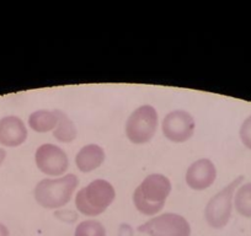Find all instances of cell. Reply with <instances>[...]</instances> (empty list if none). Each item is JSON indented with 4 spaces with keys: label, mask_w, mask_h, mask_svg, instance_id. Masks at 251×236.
I'll list each match as a JSON object with an SVG mask.
<instances>
[{
    "label": "cell",
    "mask_w": 251,
    "mask_h": 236,
    "mask_svg": "<svg viewBox=\"0 0 251 236\" xmlns=\"http://www.w3.org/2000/svg\"><path fill=\"white\" fill-rule=\"evenodd\" d=\"M171 182L163 173H151L134 189L133 204L137 211L147 216H155L164 208L170 194Z\"/></svg>",
    "instance_id": "cell-1"
},
{
    "label": "cell",
    "mask_w": 251,
    "mask_h": 236,
    "mask_svg": "<svg viewBox=\"0 0 251 236\" xmlns=\"http://www.w3.org/2000/svg\"><path fill=\"white\" fill-rule=\"evenodd\" d=\"M78 176L67 173L55 179H45L38 182L33 191L36 202L46 209H60L71 202L76 187Z\"/></svg>",
    "instance_id": "cell-2"
},
{
    "label": "cell",
    "mask_w": 251,
    "mask_h": 236,
    "mask_svg": "<svg viewBox=\"0 0 251 236\" xmlns=\"http://www.w3.org/2000/svg\"><path fill=\"white\" fill-rule=\"evenodd\" d=\"M116 191L106 180H94L76 192L75 207L86 216H98L113 203Z\"/></svg>",
    "instance_id": "cell-3"
},
{
    "label": "cell",
    "mask_w": 251,
    "mask_h": 236,
    "mask_svg": "<svg viewBox=\"0 0 251 236\" xmlns=\"http://www.w3.org/2000/svg\"><path fill=\"white\" fill-rule=\"evenodd\" d=\"M243 181L244 176H238L209 199L204 208V219L211 228L223 229L229 223L233 211L234 194Z\"/></svg>",
    "instance_id": "cell-4"
},
{
    "label": "cell",
    "mask_w": 251,
    "mask_h": 236,
    "mask_svg": "<svg viewBox=\"0 0 251 236\" xmlns=\"http://www.w3.org/2000/svg\"><path fill=\"white\" fill-rule=\"evenodd\" d=\"M158 112L151 105H142L126 122V136L131 143L142 145L153 139L158 129Z\"/></svg>",
    "instance_id": "cell-5"
},
{
    "label": "cell",
    "mask_w": 251,
    "mask_h": 236,
    "mask_svg": "<svg viewBox=\"0 0 251 236\" xmlns=\"http://www.w3.org/2000/svg\"><path fill=\"white\" fill-rule=\"evenodd\" d=\"M138 231L149 236H191V225L185 216L169 212L149 219Z\"/></svg>",
    "instance_id": "cell-6"
},
{
    "label": "cell",
    "mask_w": 251,
    "mask_h": 236,
    "mask_svg": "<svg viewBox=\"0 0 251 236\" xmlns=\"http://www.w3.org/2000/svg\"><path fill=\"white\" fill-rule=\"evenodd\" d=\"M196 128V122L191 113L183 110L169 112L161 122V132L173 143H185L191 139Z\"/></svg>",
    "instance_id": "cell-7"
},
{
    "label": "cell",
    "mask_w": 251,
    "mask_h": 236,
    "mask_svg": "<svg viewBox=\"0 0 251 236\" xmlns=\"http://www.w3.org/2000/svg\"><path fill=\"white\" fill-rule=\"evenodd\" d=\"M35 163L41 172L52 177L64 176L69 167V159L66 151L50 143L38 146L35 153Z\"/></svg>",
    "instance_id": "cell-8"
},
{
    "label": "cell",
    "mask_w": 251,
    "mask_h": 236,
    "mask_svg": "<svg viewBox=\"0 0 251 236\" xmlns=\"http://www.w3.org/2000/svg\"><path fill=\"white\" fill-rule=\"evenodd\" d=\"M217 167L209 159H199L188 166L185 175L186 185L195 191H204L214 184Z\"/></svg>",
    "instance_id": "cell-9"
},
{
    "label": "cell",
    "mask_w": 251,
    "mask_h": 236,
    "mask_svg": "<svg viewBox=\"0 0 251 236\" xmlns=\"http://www.w3.org/2000/svg\"><path fill=\"white\" fill-rule=\"evenodd\" d=\"M27 128L18 116H6L0 119V144L8 148L21 145L27 139Z\"/></svg>",
    "instance_id": "cell-10"
},
{
    "label": "cell",
    "mask_w": 251,
    "mask_h": 236,
    "mask_svg": "<svg viewBox=\"0 0 251 236\" xmlns=\"http://www.w3.org/2000/svg\"><path fill=\"white\" fill-rule=\"evenodd\" d=\"M106 158L105 150L98 144H88L78 151L75 156V165L84 173L95 171L103 164Z\"/></svg>",
    "instance_id": "cell-11"
},
{
    "label": "cell",
    "mask_w": 251,
    "mask_h": 236,
    "mask_svg": "<svg viewBox=\"0 0 251 236\" xmlns=\"http://www.w3.org/2000/svg\"><path fill=\"white\" fill-rule=\"evenodd\" d=\"M58 119H59V110H37L31 113L28 117V126L33 132L47 133L54 131L58 124Z\"/></svg>",
    "instance_id": "cell-12"
},
{
    "label": "cell",
    "mask_w": 251,
    "mask_h": 236,
    "mask_svg": "<svg viewBox=\"0 0 251 236\" xmlns=\"http://www.w3.org/2000/svg\"><path fill=\"white\" fill-rule=\"evenodd\" d=\"M76 127L71 118L59 110V119L57 127L53 131V137L60 143H72L76 138Z\"/></svg>",
    "instance_id": "cell-13"
},
{
    "label": "cell",
    "mask_w": 251,
    "mask_h": 236,
    "mask_svg": "<svg viewBox=\"0 0 251 236\" xmlns=\"http://www.w3.org/2000/svg\"><path fill=\"white\" fill-rule=\"evenodd\" d=\"M234 207L244 218H251V182L238 187L234 194Z\"/></svg>",
    "instance_id": "cell-14"
},
{
    "label": "cell",
    "mask_w": 251,
    "mask_h": 236,
    "mask_svg": "<svg viewBox=\"0 0 251 236\" xmlns=\"http://www.w3.org/2000/svg\"><path fill=\"white\" fill-rule=\"evenodd\" d=\"M74 236H106V229L99 220H84L76 225Z\"/></svg>",
    "instance_id": "cell-15"
},
{
    "label": "cell",
    "mask_w": 251,
    "mask_h": 236,
    "mask_svg": "<svg viewBox=\"0 0 251 236\" xmlns=\"http://www.w3.org/2000/svg\"><path fill=\"white\" fill-rule=\"evenodd\" d=\"M239 137H240V141L244 144V146L251 150V116L245 118L241 123Z\"/></svg>",
    "instance_id": "cell-16"
},
{
    "label": "cell",
    "mask_w": 251,
    "mask_h": 236,
    "mask_svg": "<svg viewBox=\"0 0 251 236\" xmlns=\"http://www.w3.org/2000/svg\"><path fill=\"white\" fill-rule=\"evenodd\" d=\"M10 233H9V229L4 225L3 223H0V236H9Z\"/></svg>",
    "instance_id": "cell-17"
},
{
    "label": "cell",
    "mask_w": 251,
    "mask_h": 236,
    "mask_svg": "<svg viewBox=\"0 0 251 236\" xmlns=\"http://www.w3.org/2000/svg\"><path fill=\"white\" fill-rule=\"evenodd\" d=\"M6 158V151L4 150V149L0 148V165L4 163V160H5Z\"/></svg>",
    "instance_id": "cell-18"
}]
</instances>
